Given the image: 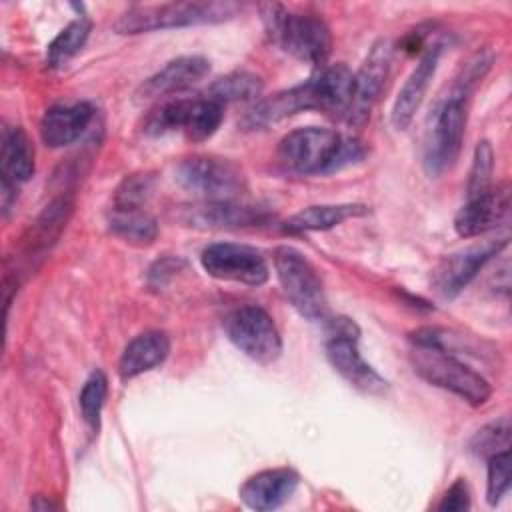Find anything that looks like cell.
I'll return each instance as SVG.
<instances>
[{
    "mask_svg": "<svg viewBox=\"0 0 512 512\" xmlns=\"http://www.w3.org/2000/svg\"><path fill=\"white\" fill-rule=\"evenodd\" d=\"M470 508V492L468 486L462 478H458L442 496L438 510H448V512H460V510H468Z\"/></svg>",
    "mask_w": 512,
    "mask_h": 512,
    "instance_id": "d6a6232c",
    "label": "cell"
},
{
    "mask_svg": "<svg viewBox=\"0 0 512 512\" xmlns=\"http://www.w3.org/2000/svg\"><path fill=\"white\" fill-rule=\"evenodd\" d=\"M262 18L272 40L290 56L324 66L332 52V34L328 24L316 14L288 12L280 4L262 6Z\"/></svg>",
    "mask_w": 512,
    "mask_h": 512,
    "instance_id": "3957f363",
    "label": "cell"
},
{
    "mask_svg": "<svg viewBox=\"0 0 512 512\" xmlns=\"http://www.w3.org/2000/svg\"><path fill=\"white\" fill-rule=\"evenodd\" d=\"M274 270L290 304L308 320H326L328 302L314 266L292 246L274 250Z\"/></svg>",
    "mask_w": 512,
    "mask_h": 512,
    "instance_id": "ba28073f",
    "label": "cell"
},
{
    "mask_svg": "<svg viewBox=\"0 0 512 512\" xmlns=\"http://www.w3.org/2000/svg\"><path fill=\"white\" fill-rule=\"evenodd\" d=\"M410 364L422 380L460 396L472 406L486 404L492 394L488 380L480 372L442 348L412 344Z\"/></svg>",
    "mask_w": 512,
    "mask_h": 512,
    "instance_id": "5b68a950",
    "label": "cell"
},
{
    "mask_svg": "<svg viewBox=\"0 0 512 512\" xmlns=\"http://www.w3.org/2000/svg\"><path fill=\"white\" fill-rule=\"evenodd\" d=\"M210 72V62L204 56H180L170 60L156 74L146 78L138 88V98L154 100L184 92L202 82Z\"/></svg>",
    "mask_w": 512,
    "mask_h": 512,
    "instance_id": "2e32d148",
    "label": "cell"
},
{
    "mask_svg": "<svg viewBox=\"0 0 512 512\" xmlns=\"http://www.w3.org/2000/svg\"><path fill=\"white\" fill-rule=\"evenodd\" d=\"M260 92H262V80L252 72L238 70L214 80L208 90V96L226 106L230 102L254 100L260 96Z\"/></svg>",
    "mask_w": 512,
    "mask_h": 512,
    "instance_id": "d4e9b609",
    "label": "cell"
},
{
    "mask_svg": "<svg viewBox=\"0 0 512 512\" xmlns=\"http://www.w3.org/2000/svg\"><path fill=\"white\" fill-rule=\"evenodd\" d=\"M238 12L232 2H168L132 6L114 22L118 34H142L168 28H184L198 24H218L230 20Z\"/></svg>",
    "mask_w": 512,
    "mask_h": 512,
    "instance_id": "277c9868",
    "label": "cell"
},
{
    "mask_svg": "<svg viewBox=\"0 0 512 512\" xmlns=\"http://www.w3.org/2000/svg\"><path fill=\"white\" fill-rule=\"evenodd\" d=\"M466 128V98L450 92L430 114L424 134V170L440 176L460 156Z\"/></svg>",
    "mask_w": 512,
    "mask_h": 512,
    "instance_id": "52a82bcc",
    "label": "cell"
},
{
    "mask_svg": "<svg viewBox=\"0 0 512 512\" xmlns=\"http://www.w3.org/2000/svg\"><path fill=\"white\" fill-rule=\"evenodd\" d=\"M300 476L292 468H268L252 474L240 486L242 502L252 510H276L290 500Z\"/></svg>",
    "mask_w": 512,
    "mask_h": 512,
    "instance_id": "e0dca14e",
    "label": "cell"
},
{
    "mask_svg": "<svg viewBox=\"0 0 512 512\" xmlns=\"http://www.w3.org/2000/svg\"><path fill=\"white\" fill-rule=\"evenodd\" d=\"M354 92V74L346 64L322 66L306 82L258 100L246 114L248 128H264L288 116L318 110L334 120L346 118Z\"/></svg>",
    "mask_w": 512,
    "mask_h": 512,
    "instance_id": "6da1fadb",
    "label": "cell"
},
{
    "mask_svg": "<svg viewBox=\"0 0 512 512\" xmlns=\"http://www.w3.org/2000/svg\"><path fill=\"white\" fill-rule=\"evenodd\" d=\"M492 174H494V150L488 140H480L476 144L472 166L468 172V184H466L468 198L478 196L488 188H492Z\"/></svg>",
    "mask_w": 512,
    "mask_h": 512,
    "instance_id": "83f0119b",
    "label": "cell"
},
{
    "mask_svg": "<svg viewBox=\"0 0 512 512\" xmlns=\"http://www.w3.org/2000/svg\"><path fill=\"white\" fill-rule=\"evenodd\" d=\"M94 118V106L88 102L58 104L46 110L40 122V134L46 146L62 148L82 136Z\"/></svg>",
    "mask_w": 512,
    "mask_h": 512,
    "instance_id": "d6986e66",
    "label": "cell"
},
{
    "mask_svg": "<svg viewBox=\"0 0 512 512\" xmlns=\"http://www.w3.org/2000/svg\"><path fill=\"white\" fill-rule=\"evenodd\" d=\"M200 262L206 274L216 280H226V282H236L246 286H262L270 276V268L262 252L246 244H234V242L210 244L202 250Z\"/></svg>",
    "mask_w": 512,
    "mask_h": 512,
    "instance_id": "7c38bea8",
    "label": "cell"
},
{
    "mask_svg": "<svg viewBox=\"0 0 512 512\" xmlns=\"http://www.w3.org/2000/svg\"><path fill=\"white\" fill-rule=\"evenodd\" d=\"M510 216V188L508 184H498L486 192L472 196L458 210L454 218V230L462 238H474L496 230Z\"/></svg>",
    "mask_w": 512,
    "mask_h": 512,
    "instance_id": "9a60e30c",
    "label": "cell"
},
{
    "mask_svg": "<svg viewBox=\"0 0 512 512\" xmlns=\"http://www.w3.org/2000/svg\"><path fill=\"white\" fill-rule=\"evenodd\" d=\"M110 232L132 244H150L158 236V224L144 208H112L108 216Z\"/></svg>",
    "mask_w": 512,
    "mask_h": 512,
    "instance_id": "cb8c5ba5",
    "label": "cell"
},
{
    "mask_svg": "<svg viewBox=\"0 0 512 512\" xmlns=\"http://www.w3.org/2000/svg\"><path fill=\"white\" fill-rule=\"evenodd\" d=\"M390 62H392V44L382 38L370 48L362 66L354 74L352 104H350V110L346 116V120L352 126L360 128L370 118V110L386 84V78L390 72Z\"/></svg>",
    "mask_w": 512,
    "mask_h": 512,
    "instance_id": "5bb4252c",
    "label": "cell"
},
{
    "mask_svg": "<svg viewBox=\"0 0 512 512\" xmlns=\"http://www.w3.org/2000/svg\"><path fill=\"white\" fill-rule=\"evenodd\" d=\"M152 194V176L132 174L116 190L114 206L116 208H142L148 196Z\"/></svg>",
    "mask_w": 512,
    "mask_h": 512,
    "instance_id": "1f68e13d",
    "label": "cell"
},
{
    "mask_svg": "<svg viewBox=\"0 0 512 512\" xmlns=\"http://www.w3.org/2000/svg\"><path fill=\"white\" fill-rule=\"evenodd\" d=\"M170 352V340L164 332L148 330L132 338L118 360V374L122 380L136 378L166 360Z\"/></svg>",
    "mask_w": 512,
    "mask_h": 512,
    "instance_id": "ffe728a7",
    "label": "cell"
},
{
    "mask_svg": "<svg viewBox=\"0 0 512 512\" xmlns=\"http://www.w3.org/2000/svg\"><path fill=\"white\" fill-rule=\"evenodd\" d=\"M280 164L294 174H326L362 156L356 140H344L336 130L306 126L288 132L278 142Z\"/></svg>",
    "mask_w": 512,
    "mask_h": 512,
    "instance_id": "7a4b0ae2",
    "label": "cell"
},
{
    "mask_svg": "<svg viewBox=\"0 0 512 512\" xmlns=\"http://www.w3.org/2000/svg\"><path fill=\"white\" fill-rule=\"evenodd\" d=\"M360 330L354 320L338 316L328 324L326 356L332 368L354 388L366 394H382L388 382L362 358L358 350Z\"/></svg>",
    "mask_w": 512,
    "mask_h": 512,
    "instance_id": "30bf717a",
    "label": "cell"
},
{
    "mask_svg": "<svg viewBox=\"0 0 512 512\" xmlns=\"http://www.w3.org/2000/svg\"><path fill=\"white\" fill-rule=\"evenodd\" d=\"M508 246V236L486 240L440 260L432 272V286L442 298L458 296L480 272V268Z\"/></svg>",
    "mask_w": 512,
    "mask_h": 512,
    "instance_id": "4fadbf2b",
    "label": "cell"
},
{
    "mask_svg": "<svg viewBox=\"0 0 512 512\" xmlns=\"http://www.w3.org/2000/svg\"><path fill=\"white\" fill-rule=\"evenodd\" d=\"M106 394H108V378L102 370H94L86 378L80 390V412L86 426L92 432H98L100 428V414L106 402Z\"/></svg>",
    "mask_w": 512,
    "mask_h": 512,
    "instance_id": "4316f807",
    "label": "cell"
},
{
    "mask_svg": "<svg viewBox=\"0 0 512 512\" xmlns=\"http://www.w3.org/2000/svg\"><path fill=\"white\" fill-rule=\"evenodd\" d=\"M264 212L252 206H238L230 202H206L192 210L190 222L208 228H244L264 222Z\"/></svg>",
    "mask_w": 512,
    "mask_h": 512,
    "instance_id": "603a6c76",
    "label": "cell"
},
{
    "mask_svg": "<svg viewBox=\"0 0 512 512\" xmlns=\"http://www.w3.org/2000/svg\"><path fill=\"white\" fill-rule=\"evenodd\" d=\"M470 450L478 456H492L502 450H510V422L508 418L494 420L480 428L470 440Z\"/></svg>",
    "mask_w": 512,
    "mask_h": 512,
    "instance_id": "f1b7e54d",
    "label": "cell"
},
{
    "mask_svg": "<svg viewBox=\"0 0 512 512\" xmlns=\"http://www.w3.org/2000/svg\"><path fill=\"white\" fill-rule=\"evenodd\" d=\"M492 60H494V56H492L490 52H486V50L476 52L472 58H468V60L462 64L458 76L454 78V84H452L450 92L468 98V94L476 88V84H478V82L486 76V72L490 70Z\"/></svg>",
    "mask_w": 512,
    "mask_h": 512,
    "instance_id": "f546056e",
    "label": "cell"
},
{
    "mask_svg": "<svg viewBox=\"0 0 512 512\" xmlns=\"http://www.w3.org/2000/svg\"><path fill=\"white\" fill-rule=\"evenodd\" d=\"M90 30H92V24L88 18H78V20L70 22L48 44L46 62L50 66H60L64 62H68L74 54H78L82 50V46L86 44V40L90 36Z\"/></svg>",
    "mask_w": 512,
    "mask_h": 512,
    "instance_id": "484cf974",
    "label": "cell"
},
{
    "mask_svg": "<svg viewBox=\"0 0 512 512\" xmlns=\"http://www.w3.org/2000/svg\"><path fill=\"white\" fill-rule=\"evenodd\" d=\"M224 104L210 96L176 98L154 108L146 122L144 132L150 136H162L168 132H182L192 142L208 140L222 124Z\"/></svg>",
    "mask_w": 512,
    "mask_h": 512,
    "instance_id": "8992f818",
    "label": "cell"
},
{
    "mask_svg": "<svg viewBox=\"0 0 512 512\" xmlns=\"http://www.w3.org/2000/svg\"><path fill=\"white\" fill-rule=\"evenodd\" d=\"M176 182L206 202H230L246 188L240 166L216 156L184 158L176 166Z\"/></svg>",
    "mask_w": 512,
    "mask_h": 512,
    "instance_id": "9c48e42d",
    "label": "cell"
},
{
    "mask_svg": "<svg viewBox=\"0 0 512 512\" xmlns=\"http://www.w3.org/2000/svg\"><path fill=\"white\" fill-rule=\"evenodd\" d=\"M368 208L364 204H322V206H308L296 214H292L284 222V230L290 234L302 232H324L330 230L348 218H356L366 214Z\"/></svg>",
    "mask_w": 512,
    "mask_h": 512,
    "instance_id": "44dd1931",
    "label": "cell"
},
{
    "mask_svg": "<svg viewBox=\"0 0 512 512\" xmlns=\"http://www.w3.org/2000/svg\"><path fill=\"white\" fill-rule=\"evenodd\" d=\"M228 340L258 364H272L282 352L280 332L260 306H240L224 316Z\"/></svg>",
    "mask_w": 512,
    "mask_h": 512,
    "instance_id": "8fae6325",
    "label": "cell"
},
{
    "mask_svg": "<svg viewBox=\"0 0 512 512\" xmlns=\"http://www.w3.org/2000/svg\"><path fill=\"white\" fill-rule=\"evenodd\" d=\"M510 488V450L496 452L488 456V482H486V500L490 506H496Z\"/></svg>",
    "mask_w": 512,
    "mask_h": 512,
    "instance_id": "4dcf8cb0",
    "label": "cell"
},
{
    "mask_svg": "<svg viewBox=\"0 0 512 512\" xmlns=\"http://www.w3.org/2000/svg\"><path fill=\"white\" fill-rule=\"evenodd\" d=\"M440 50H442L440 44L428 46L424 50V54L420 56L418 64L414 66V70L410 72V76L406 78L404 86L400 88V92L394 100V106H392V114H390L392 126L396 130H406L408 124L412 122V118L416 116V112L426 96L428 84L436 72Z\"/></svg>",
    "mask_w": 512,
    "mask_h": 512,
    "instance_id": "ac0fdd59",
    "label": "cell"
},
{
    "mask_svg": "<svg viewBox=\"0 0 512 512\" xmlns=\"http://www.w3.org/2000/svg\"><path fill=\"white\" fill-rule=\"evenodd\" d=\"M2 178L20 184L34 174V148L20 126L2 128Z\"/></svg>",
    "mask_w": 512,
    "mask_h": 512,
    "instance_id": "7402d4cb",
    "label": "cell"
}]
</instances>
